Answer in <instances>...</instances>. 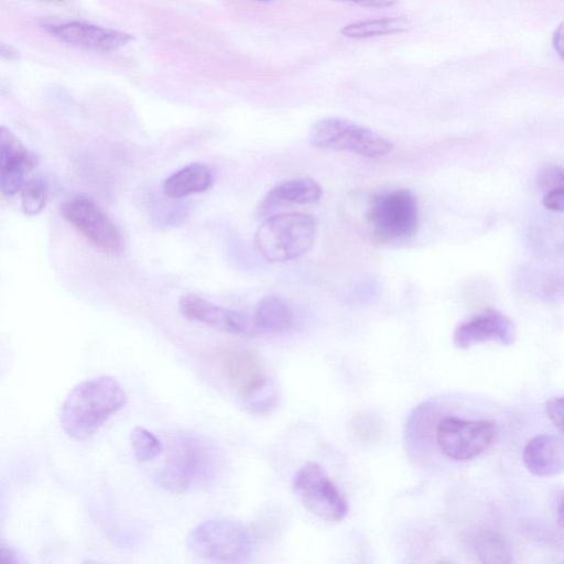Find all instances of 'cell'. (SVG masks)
Here are the masks:
<instances>
[{"label":"cell","mask_w":564,"mask_h":564,"mask_svg":"<svg viewBox=\"0 0 564 564\" xmlns=\"http://www.w3.org/2000/svg\"><path fill=\"white\" fill-rule=\"evenodd\" d=\"M126 403V391L115 378L99 376L85 380L72 389L62 404V427L69 437L85 441Z\"/></svg>","instance_id":"6da1fadb"},{"label":"cell","mask_w":564,"mask_h":564,"mask_svg":"<svg viewBox=\"0 0 564 564\" xmlns=\"http://www.w3.org/2000/svg\"><path fill=\"white\" fill-rule=\"evenodd\" d=\"M215 471L216 458L209 445L193 434L183 433L167 443L165 460L155 481L165 491L185 494L208 486Z\"/></svg>","instance_id":"7a4b0ae2"},{"label":"cell","mask_w":564,"mask_h":564,"mask_svg":"<svg viewBox=\"0 0 564 564\" xmlns=\"http://www.w3.org/2000/svg\"><path fill=\"white\" fill-rule=\"evenodd\" d=\"M218 357L225 380L248 411L267 413L276 406L279 387L257 352L231 346L223 349Z\"/></svg>","instance_id":"3957f363"},{"label":"cell","mask_w":564,"mask_h":564,"mask_svg":"<svg viewBox=\"0 0 564 564\" xmlns=\"http://www.w3.org/2000/svg\"><path fill=\"white\" fill-rule=\"evenodd\" d=\"M317 227L316 218L310 214H278L259 226L253 237L254 247L269 262L292 261L313 247Z\"/></svg>","instance_id":"277c9868"},{"label":"cell","mask_w":564,"mask_h":564,"mask_svg":"<svg viewBox=\"0 0 564 564\" xmlns=\"http://www.w3.org/2000/svg\"><path fill=\"white\" fill-rule=\"evenodd\" d=\"M187 546L196 556L223 563H242L251 558L256 539L243 523L217 518L197 524L187 536Z\"/></svg>","instance_id":"5b68a950"},{"label":"cell","mask_w":564,"mask_h":564,"mask_svg":"<svg viewBox=\"0 0 564 564\" xmlns=\"http://www.w3.org/2000/svg\"><path fill=\"white\" fill-rule=\"evenodd\" d=\"M367 224L381 241L410 239L419 227V204L406 188H392L375 194L366 210Z\"/></svg>","instance_id":"8992f818"},{"label":"cell","mask_w":564,"mask_h":564,"mask_svg":"<svg viewBox=\"0 0 564 564\" xmlns=\"http://www.w3.org/2000/svg\"><path fill=\"white\" fill-rule=\"evenodd\" d=\"M310 142L322 150L345 151L368 159L391 153L393 143L377 131L339 117L316 121L310 131Z\"/></svg>","instance_id":"52a82bcc"},{"label":"cell","mask_w":564,"mask_h":564,"mask_svg":"<svg viewBox=\"0 0 564 564\" xmlns=\"http://www.w3.org/2000/svg\"><path fill=\"white\" fill-rule=\"evenodd\" d=\"M292 486L302 505L317 518L338 522L347 517L346 497L318 463L304 464L295 473Z\"/></svg>","instance_id":"ba28073f"},{"label":"cell","mask_w":564,"mask_h":564,"mask_svg":"<svg viewBox=\"0 0 564 564\" xmlns=\"http://www.w3.org/2000/svg\"><path fill=\"white\" fill-rule=\"evenodd\" d=\"M499 433L492 420H464L446 416L437 425L436 441L441 451L451 459L464 462L481 455Z\"/></svg>","instance_id":"9c48e42d"},{"label":"cell","mask_w":564,"mask_h":564,"mask_svg":"<svg viewBox=\"0 0 564 564\" xmlns=\"http://www.w3.org/2000/svg\"><path fill=\"white\" fill-rule=\"evenodd\" d=\"M61 212L97 249L112 256L123 252L124 238L121 230L93 199L76 196L66 200Z\"/></svg>","instance_id":"30bf717a"},{"label":"cell","mask_w":564,"mask_h":564,"mask_svg":"<svg viewBox=\"0 0 564 564\" xmlns=\"http://www.w3.org/2000/svg\"><path fill=\"white\" fill-rule=\"evenodd\" d=\"M44 28L52 36L67 45L97 53L118 51L133 40L127 32L77 20L45 24Z\"/></svg>","instance_id":"8fae6325"},{"label":"cell","mask_w":564,"mask_h":564,"mask_svg":"<svg viewBox=\"0 0 564 564\" xmlns=\"http://www.w3.org/2000/svg\"><path fill=\"white\" fill-rule=\"evenodd\" d=\"M516 337L517 328L509 316L495 308H485L456 326L453 344L460 349L487 341L509 346Z\"/></svg>","instance_id":"7c38bea8"},{"label":"cell","mask_w":564,"mask_h":564,"mask_svg":"<svg viewBox=\"0 0 564 564\" xmlns=\"http://www.w3.org/2000/svg\"><path fill=\"white\" fill-rule=\"evenodd\" d=\"M178 307L187 319L224 333L245 336L254 330L246 314L218 306L196 294L189 293L181 296Z\"/></svg>","instance_id":"4fadbf2b"},{"label":"cell","mask_w":564,"mask_h":564,"mask_svg":"<svg viewBox=\"0 0 564 564\" xmlns=\"http://www.w3.org/2000/svg\"><path fill=\"white\" fill-rule=\"evenodd\" d=\"M527 469L541 477L554 476L563 470L564 442L554 434H541L532 437L522 452Z\"/></svg>","instance_id":"5bb4252c"},{"label":"cell","mask_w":564,"mask_h":564,"mask_svg":"<svg viewBox=\"0 0 564 564\" xmlns=\"http://www.w3.org/2000/svg\"><path fill=\"white\" fill-rule=\"evenodd\" d=\"M323 188L311 177H296L274 185L263 198L261 209L270 210L283 203L312 204L321 199Z\"/></svg>","instance_id":"9a60e30c"},{"label":"cell","mask_w":564,"mask_h":564,"mask_svg":"<svg viewBox=\"0 0 564 564\" xmlns=\"http://www.w3.org/2000/svg\"><path fill=\"white\" fill-rule=\"evenodd\" d=\"M214 184L213 171L203 163H191L170 175L162 185L169 198H183L208 191Z\"/></svg>","instance_id":"2e32d148"},{"label":"cell","mask_w":564,"mask_h":564,"mask_svg":"<svg viewBox=\"0 0 564 564\" xmlns=\"http://www.w3.org/2000/svg\"><path fill=\"white\" fill-rule=\"evenodd\" d=\"M294 324V311L282 296L269 295L257 304L252 327L254 330L269 334L284 333Z\"/></svg>","instance_id":"e0dca14e"},{"label":"cell","mask_w":564,"mask_h":564,"mask_svg":"<svg viewBox=\"0 0 564 564\" xmlns=\"http://www.w3.org/2000/svg\"><path fill=\"white\" fill-rule=\"evenodd\" d=\"M410 28L411 23L405 18H381L348 23L340 29V33L345 37L359 40L398 34L408 31Z\"/></svg>","instance_id":"ac0fdd59"},{"label":"cell","mask_w":564,"mask_h":564,"mask_svg":"<svg viewBox=\"0 0 564 564\" xmlns=\"http://www.w3.org/2000/svg\"><path fill=\"white\" fill-rule=\"evenodd\" d=\"M475 551L484 563H511L513 553L508 541L494 531L480 532L475 540Z\"/></svg>","instance_id":"d6986e66"},{"label":"cell","mask_w":564,"mask_h":564,"mask_svg":"<svg viewBox=\"0 0 564 564\" xmlns=\"http://www.w3.org/2000/svg\"><path fill=\"white\" fill-rule=\"evenodd\" d=\"M37 162V155L29 151L14 165L0 170V191L6 195H14L20 192L26 183V174L36 166Z\"/></svg>","instance_id":"ffe728a7"},{"label":"cell","mask_w":564,"mask_h":564,"mask_svg":"<svg viewBox=\"0 0 564 564\" xmlns=\"http://www.w3.org/2000/svg\"><path fill=\"white\" fill-rule=\"evenodd\" d=\"M130 442L134 457L139 462H150L162 453V443L159 437L142 426L131 431Z\"/></svg>","instance_id":"44dd1931"},{"label":"cell","mask_w":564,"mask_h":564,"mask_svg":"<svg viewBox=\"0 0 564 564\" xmlns=\"http://www.w3.org/2000/svg\"><path fill=\"white\" fill-rule=\"evenodd\" d=\"M29 150L7 127L0 126V170L8 169L21 161Z\"/></svg>","instance_id":"7402d4cb"},{"label":"cell","mask_w":564,"mask_h":564,"mask_svg":"<svg viewBox=\"0 0 564 564\" xmlns=\"http://www.w3.org/2000/svg\"><path fill=\"white\" fill-rule=\"evenodd\" d=\"M46 185L43 178L34 177L26 181L21 189V206L26 215L39 214L45 205Z\"/></svg>","instance_id":"603a6c76"},{"label":"cell","mask_w":564,"mask_h":564,"mask_svg":"<svg viewBox=\"0 0 564 564\" xmlns=\"http://www.w3.org/2000/svg\"><path fill=\"white\" fill-rule=\"evenodd\" d=\"M540 187L543 193L564 187V174L560 166L552 165L546 167L540 176Z\"/></svg>","instance_id":"cb8c5ba5"},{"label":"cell","mask_w":564,"mask_h":564,"mask_svg":"<svg viewBox=\"0 0 564 564\" xmlns=\"http://www.w3.org/2000/svg\"><path fill=\"white\" fill-rule=\"evenodd\" d=\"M542 204L549 210L562 213L564 208V187L543 193Z\"/></svg>","instance_id":"d4e9b609"},{"label":"cell","mask_w":564,"mask_h":564,"mask_svg":"<svg viewBox=\"0 0 564 564\" xmlns=\"http://www.w3.org/2000/svg\"><path fill=\"white\" fill-rule=\"evenodd\" d=\"M546 414L558 432L563 431V398H553L545 406Z\"/></svg>","instance_id":"484cf974"},{"label":"cell","mask_w":564,"mask_h":564,"mask_svg":"<svg viewBox=\"0 0 564 564\" xmlns=\"http://www.w3.org/2000/svg\"><path fill=\"white\" fill-rule=\"evenodd\" d=\"M350 2L364 8L383 9L394 6L399 0H335Z\"/></svg>","instance_id":"4316f807"},{"label":"cell","mask_w":564,"mask_h":564,"mask_svg":"<svg viewBox=\"0 0 564 564\" xmlns=\"http://www.w3.org/2000/svg\"><path fill=\"white\" fill-rule=\"evenodd\" d=\"M564 30H563V23L561 22L552 34V45L556 54L558 55L560 59H563L564 56Z\"/></svg>","instance_id":"83f0119b"},{"label":"cell","mask_w":564,"mask_h":564,"mask_svg":"<svg viewBox=\"0 0 564 564\" xmlns=\"http://www.w3.org/2000/svg\"><path fill=\"white\" fill-rule=\"evenodd\" d=\"M0 57L6 59H15L18 52L10 45L0 42Z\"/></svg>","instance_id":"f1b7e54d"},{"label":"cell","mask_w":564,"mask_h":564,"mask_svg":"<svg viewBox=\"0 0 564 564\" xmlns=\"http://www.w3.org/2000/svg\"><path fill=\"white\" fill-rule=\"evenodd\" d=\"M13 562L10 554L0 549V563Z\"/></svg>","instance_id":"f546056e"},{"label":"cell","mask_w":564,"mask_h":564,"mask_svg":"<svg viewBox=\"0 0 564 564\" xmlns=\"http://www.w3.org/2000/svg\"><path fill=\"white\" fill-rule=\"evenodd\" d=\"M253 1H268V0H253Z\"/></svg>","instance_id":"4dcf8cb0"}]
</instances>
